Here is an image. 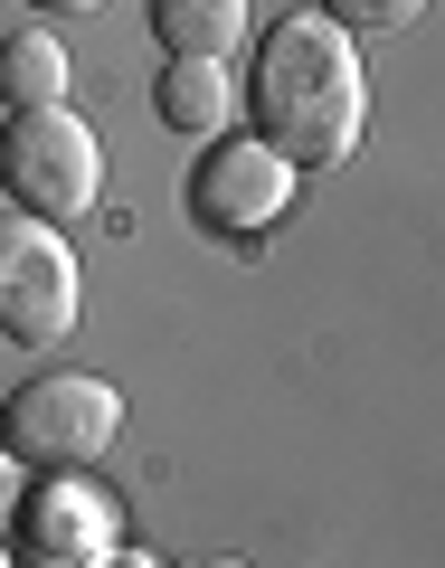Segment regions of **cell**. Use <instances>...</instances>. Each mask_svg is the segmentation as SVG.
<instances>
[{
  "label": "cell",
  "instance_id": "cell-10",
  "mask_svg": "<svg viewBox=\"0 0 445 568\" xmlns=\"http://www.w3.org/2000/svg\"><path fill=\"white\" fill-rule=\"evenodd\" d=\"M426 0H323V20L332 29H370V39H388V29H407Z\"/></svg>",
  "mask_w": 445,
  "mask_h": 568
},
{
  "label": "cell",
  "instance_id": "cell-1",
  "mask_svg": "<svg viewBox=\"0 0 445 568\" xmlns=\"http://www.w3.org/2000/svg\"><path fill=\"white\" fill-rule=\"evenodd\" d=\"M246 123L294 171L342 162L351 142H361V123H370V77H361L351 29H332L323 10H294V20L265 29L256 77H246Z\"/></svg>",
  "mask_w": 445,
  "mask_h": 568
},
{
  "label": "cell",
  "instance_id": "cell-15",
  "mask_svg": "<svg viewBox=\"0 0 445 568\" xmlns=\"http://www.w3.org/2000/svg\"><path fill=\"white\" fill-rule=\"evenodd\" d=\"M0 568H10V549H0Z\"/></svg>",
  "mask_w": 445,
  "mask_h": 568
},
{
  "label": "cell",
  "instance_id": "cell-5",
  "mask_svg": "<svg viewBox=\"0 0 445 568\" xmlns=\"http://www.w3.org/2000/svg\"><path fill=\"white\" fill-rule=\"evenodd\" d=\"M190 209L209 237H265L294 209V162H275L256 133H219L190 171Z\"/></svg>",
  "mask_w": 445,
  "mask_h": 568
},
{
  "label": "cell",
  "instance_id": "cell-3",
  "mask_svg": "<svg viewBox=\"0 0 445 568\" xmlns=\"http://www.w3.org/2000/svg\"><path fill=\"white\" fill-rule=\"evenodd\" d=\"M0 190H10V209H29V219H85L104 190V142L85 133V114H67V104H39V114H10V133H0Z\"/></svg>",
  "mask_w": 445,
  "mask_h": 568
},
{
  "label": "cell",
  "instance_id": "cell-13",
  "mask_svg": "<svg viewBox=\"0 0 445 568\" xmlns=\"http://www.w3.org/2000/svg\"><path fill=\"white\" fill-rule=\"evenodd\" d=\"M181 568H246V559H181Z\"/></svg>",
  "mask_w": 445,
  "mask_h": 568
},
{
  "label": "cell",
  "instance_id": "cell-14",
  "mask_svg": "<svg viewBox=\"0 0 445 568\" xmlns=\"http://www.w3.org/2000/svg\"><path fill=\"white\" fill-rule=\"evenodd\" d=\"M39 10H95V0H39Z\"/></svg>",
  "mask_w": 445,
  "mask_h": 568
},
{
  "label": "cell",
  "instance_id": "cell-8",
  "mask_svg": "<svg viewBox=\"0 0 445 568\" xmlns=\"http://www.w3.org/2000/svg\"><path fill=\"white\" fill-rule=\"evenodd\" d=\"M0 104H10V114L67 104V48L48 39V29H10V39H0Z\"/></svg>",
  "mask_w": 445,
  "mask_h": 568
},
{
  "label": "cell",
  "instance_id": "cell-11",
  "mask_svg": "<svg viewBox=\"0 0 445 568\" xmlns=\"http://www.w3.org/2000/svg\"><path fill=\"white\" fill-rule=\"evenodd\" d=\"M10 511H20V465L0 455V521H10Z\"/></svg>",
  "mask_w": 445,
  "mask_h": 568
},
{
  "label": "cell",
  "instance_id": "cell-7",
  "mask_svg": "<svg viewBox=\"0 0 445 568\" xmlns=\"http://www.w3.org/2000/svg\"><path fill=\"white\" fill-rule=\"evenodd\" d=\"M152 29H162L171 58H200V67H227L246 39V0H152Z\"/></svg>",
  "mask_w": 445,
  "mask_h": 568
},
{
  "label": "cell",
  "instance_id": "cell-2",
  "mask_svg": "<svg viewBox=\"0 0 445 568\" xmlns=\"http://www.w3.org/2000/svg\"><path fill=\"white\" fill-rule=\"evenodd\" d=\"M114 436H123V388L85 379V369H39L0 407V455L29 474H85Z\"/></svg>",
  "mask_w": 445,
  "mask_h": 568
},
{
  "label": "cell",
  "instance_id": "cell-9",
  "mask_svg": "<svg viewBox=\"0 0 445 568\" xmlns=\"http://www.w3.org/2000/svg\"><path fill=\"white\" fill-rule=\"evenodd\" d=\"M162 123H181V133H219V123H227V67L171 58L162 67Z\"/></svg>",
  "mask_w": 445,
  "mask_h": 568
},
{
  "label": "cell",
  "instance_id": "cell-4",
  "mask_svg": "<svg viewBox=\"0 0 445 568\" xmlns=\"http://www.w3.org/2000/svg\"><path fill=\"white\" fill-rule=\"evenodd\" d=\"M77 256L48 219L29 209H0V342L20 351H58L77 332Z\"/></svg>",
  "mask_w": 445,
  "mask_h": 568
},
{
  "label": "cell",
  "instance_id": "cell-6",
  "mask_svg": "<svg viewBox=\"0 0 445 568\" xmlns=\"http://www.w3.org/2000/svg\"><path fill=\"white\" fill-rule=\"evenodd\" d=\"M20 549L29 568H95L114 549V503L77 474H48L39 493H20Z\"/></svg>",
  "mask_w": 445,
  "mask_h": 568
},
{
  "label": "cell",
  "instance_id": "cell-12",
  "mask_svg": "<svg viewBox=\"0 0 445 568\" xmlns=\"http://www.w3.org/2000/svg\"><path fill=\"white\" fill-rule=\"evenodd\" d=\"M95 568H152V559H123V549H104V559Z\"/></svg>",
  "mask_w": 445,
  "mask_h": 568
}]
</instances>
